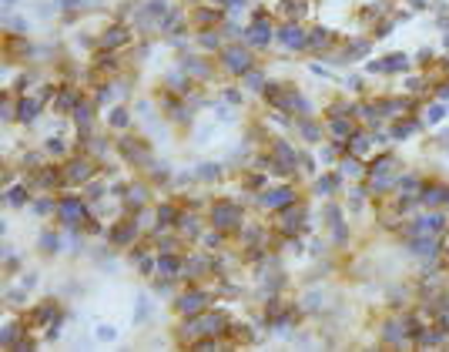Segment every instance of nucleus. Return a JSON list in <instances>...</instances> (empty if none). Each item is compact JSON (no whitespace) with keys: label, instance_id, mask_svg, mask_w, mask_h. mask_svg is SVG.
<instances>
[{"label":"nucleus","instance_id":"nucleus-1","mask_svg":"<svg viewBox=\"0 0 449 352\" xmlns=\"http://www.w3.org/2000/svg\"><path fill=\"white\" fill-rule=\"evenodd\" d=\"M222 329H224V315H218V312H198V319L188 322V325L181 329V335L198 339V335H218Z\"/></svg>","mask_w":449,"mask_h":352},{"label":"nucleus","instance_id":"nucleus-2","mask_svg":"<svg viewBox=\"0 0 449 352\" xmlns=\"http://www.w3.org/2000/svg\"><path fill=\"white\" fill-rule=\"evenodd\" d=\"M212 218H214V225H218V228H235L238 218H242V208H238V205H232V201H222V205H214Z\"/></svg>","mask_w":449,"mask_h":352},{"label":"nucleus","instance_id":"nucleus-3","mask_svg":"<svg viewBox=\"0 0 449 352\" xmlns=\"http://www.w3.org/2000/svg\"><path fill=\"white\" fill-rule=\"evenodd\" d=\"M208 305H212V295H208V292H188V295L178 302V308L184 315H198V312H204Z\"/></svg>","mask_w":449,"mask_h":352},{"label":"nucleus","instance_id":"nucleus-4","mask_svg":"<svg viewBox=\"0 0 449 352\" xmlns=\"http://www.w3.org/2000/svg\"><path fill=\"white\" fill-rule=\"evenodd\" d=\"M57 211H60V218L68 221L70 228H74V221H84V201H78V198L57 201Z\"/></svg>","mask_w":449,"mask_h":352},{"label":"nucleus","instance_id":"nucleus-5","mask_svg":"<svg viewBox=\"0 0 449 352\" xmlns=\"http://www.w3.org/2000/svg\"><path fill=\"white\" fill-rule=\"evenodd\" d=\"M224 67H228V71H235V74H245L248 67H252L245 47H228V51H224Z\"/></svg>","mask_w":449,"mask_h":352},{"label":"nucleus","instance_id":"nucleus-6","mask_svg":"<svg viewBox=\"0 0 449 352\" xmlns=\"http://www.w3.org/2000/svg\"><path fill=\"white\" fill-rule=\"evenodd\" d=\"M292 188H275V191H268V195H262V205L265 208H288V201H292Z\"/></svg>","mask_w":449,"mask_h":352},{"label":"nucleus","instance_id":"nucleus-7","mask_svg":"<svg viewBox=\"0 0 449 352\" xmlns=\"http://www.w3.org/2000/svg\"><path fill=\"white\" fill-rule=\"evenodd\" d=\"M406 67H409V57L392 54V57H382V61H372L369 71H406Z\"/></svg>","mask_w":449,"mask_h":352},{"label":"nucleus","instance_id":"nucleus-8","mask_svg":"<svg viewBox=\"0 0 449 352\" xmlns=\"http://www.w3.org/2000/svg\"><path fill=\"white\" fill-rule=\"evenodd\" d=\"M121 148H124V154H128L131 161H141V165H148V161H151V154H148V148H144L141 141H134V138H128V141H124Z\"/></svg>","mask_w":449,"mask_h":352},{"label":"nucleus","instance_id":"nucleus-9","mask_svg":"<svg viewBox=\"0 0 449 352\" xmlns=\"http://www.w3.org/2000/svg\"><path fill=\"white\" fill-rule=\"evenodd\" d=\"M64 175H68L70 185H80V181H88V178H90V165H88V161H70Z\"/></svg>","mask_w":449,"mask_h":352},{"label":"nucleus","instance_id":"nucleus-10","mask_svg":"<svg viewBox=\"0 0 449 352\" xmlns=\"http://www.w3.org/2000/svg\"><path fill=\"white\" fill-rule=\"evenodd\" d=\"M138 235V228L131 225V221H121V225H114V231H111V242L114 245H128L131 238Z\"/></svg>","mask_w":449,"mask_h":352},{"label":"nucleus","instance_id":"nucleus-11","mask_svg":"<svg viewBox=\"0 0 449 352\" xmlns=\"http://www.w3.org/2000/svg\"><path fill=\"white\" fill-rule=\"evenodd\" d=\"M37 111H40V101L24 98L20 104H17V121H34V118H37Z\"/></svg>","mask_w":449,"mask_h":352},{"label":"nucleus","instance_id":"nucleus-12","mask_svg":"<svg viewBox=\"0 0 449 352\" xmlns=\"http://www.w3.org/2000/svg\"><path fill=\"white\" fill-rule=\"evenodd\" d=\"M412 231H426V235H436V231H442V215H426L422 221H416Z\"/></svg>","mask_w":449,"mask_h":352},{"label":"nucleus","instance_id":"nucleus-13","mask_svg":"<svg viewBox=\"0 0 449 352\" xmlns=\"http://www.w3.org/2000/svg\"><path fill=\"white\" fill-rule=\"evenodd\" d=\"M278 37H282V41H285L288 47H302V44H305V34L298 31L295 24H288V27H282V31H278Z\"/></svg>","mask_w":449,"mask_h":352},{"label":"nucleus","instance_id":"nucleus-14","mask_svg":"<svg viewBox=\"0 0 449 352\" xmlns=\"http://www.w3.org/2000/svg\"><path fill=\"white\" fill-rule=\"evenodd\" d=\"M124 41H128V31H124V27H111V31L104 34L101 44H104V47H121Z\"/></svg>","mask_w":449,"mask_h":352},{"label":"nucleus","instance_id":"nucleus-15","mask_svg":"<svg viewBox=\"0 0 449 352\" xmlns=\"http://www.w3.org/2000/svg\"><path fill=\"white\" fill-rule=\"evenodd\" d=\"M268 37H272V31H268V27H265V24H262V21L255 24L252 31H248V41H252V44H265Z\"/></svg>","mask_w":449,"mask_h":352},{"label":"nucleus","instance_id":"nucleus-16","mask_svg":"<svg viewBox=\"0 0 449 352\" xmlns=\"http://www.w3.org/2000/svg\"><path fill=\"white\" fill-rule=\"evenodd\" d=\"M74 118H78L80 134H84V131H88V124H90V108H88V104H78V108H74Z\"/></svg>","mask_w":449,"mask_h":352},{"label":"nucleus","instance_id":"nucleus-17","mask_svg":"<svg viewBox=\"0 0 449 352\" xmlns=\"http://www.w3.org/2000/svg\"><path fill=\"white\" fill-rule=\"evenodd\" d=\"M282 14H288V17H302L305 4H302V0H285V4H282Z\"/></svg>","mask_w":449,"mask_h":352},{"label":"nucleus","instance_id":"nucleus-18","mask_svg":"<svg viewBox=\"0 0 449 352\" xmlns=\"http://www.w3.org/2000/svg\"><path fill=\"white\" fill-rule=\"evenodd\" d=\"M158 268H161L164 275H174V272H178V262H174V255H161V258H158Z\"/></svg>","mask_w":449,"mask_h":352},{"label":"nucleus","instance_id":"nucleus-19","mask_svg":"<svg viewBox=\"0 0 449 352\" xmlns=\"http://www.w3.org/2000/svg\"><path fill=\"white\" fill-rule=\"evenodd\" d=\"M275 158H278L282 165H288V168H292V161H295V154H292L288 144H275Z\"/></svg>","mask_w":449,"mask_h":352},{"label":"nucleus","instance_id":"nucleus-20","mask_svg":"<svg viewBox=\"0 0 449 352\" xmlns=\"http://www.w3.org/2000/svg\"><path fill=\"white\" fill-rule=\"evenodd\" d=\"M40 245H44V252H60V245H64V242L57 238L54 231H47L44 238H40Z\"/></svg>","mask_w":449,"mask_h":352},{"label":"nucleus","instance_id":"nucleus-21","mask_svg":"<svg viewBox=\"0 0 449 352\" xmlns=\"http://www.w3.org/2000/svg\"><path fill=\"white\" fill-rule=\"evenodd\" d=\"M442 198H449V191H442V188H429L426 195H422L426 205H436V201H442Z\"/></svg>","mask_w":449,"mask_h":352},{"label":"nucleus","instance_id":"nucleus-22","mask_svg":"<svg viewBox=\"0 0 449 352\" xmlns=\"http://www.w3.org/2000/svg\"><path fill=\"white\" fill-rule=\"evenodd\" d=\"M7 201H10V205H24V201H27V188H10V191H7Z\"/></svg>","mask_w":449,"mask_h":352},{"label":"nucleus","instance_id":"nucleus-23","mask_svg":"<svg viewBox=\"0 0 449 352\" xmlns=\"http://www.w3.org/2000/svg\"><path fill=\"white\" fill-rule=\"evenodd\" d=\"M108 121L114 124V128H124V124H128V111H121V108H114L111 111V118H108Z\"/></svg>","mask_w":449,"mask_h":352},{"label":"nucleus","instance_id":"nucleus-24","mask_svg":"<svg viewBox=\"0 0 449 352\" xmlns=\"http://www.w3.org/2000/svg\"><path fill=\"white\" fill-rule=\"evenodd\" d=\"M178 225H181V231H184V235H191V238L198 235V221H194V218H178Z\"/></svg>","mask_w":449,"mask_h":352},{"label":"nucleus","instance_id":"nucleus-25","mask_svg":"<svg viewBox=\"0 0 449 352\" xmlns=\"http://www.w3.org/2000/svg\"><path fill=\"white\" fill-rule=\"evenodd\" d=\"M141 201H144V188H131V191H128V205H131V208H141Z\"/></svg>","mask_w":449,"mask_h":352},{"label":"nucleus","instance_id":"nucleus-26","mask_svg":"<svg viewBox=\"0 0 449 352\" xmlns=\"http://www.w3.org/2000/svg\"><path fill=\"white\" fill-rule=\"evenodd\" d=\"M416 252H422V255H436V242L432 238H426V242H412Z\"/></svg>","mask_w":449,"mask_h":352},{"label":"nucleus","instance_id":"nucleus-27","mask_svg":"<svg viewBox=\"0 0 449 352\" xmlns=\"http://www.w3.org/2000/svg\"><path fill=\"white\" fill-rule=\"evenodd\" d=\"M57 108H64V111H68V108H78V94H74V91H64V98L57 101Z\"/></svg>","mask_w":449,"mask_h":352},{"label":"nucleus","instance_id":"nucleus-28","mask_svg":"<svg viewBox=\"0 0 449 352\" xmlns=\"http://www.w3.org/2000/svg\"><path fill=\"white\" fill-rule=\"evenodd\" d=\"M245 84H248L252 91H258L262 84H265V81H262V74H258V71H248V74H245Z\"/></svg>","mask_w":449,"mask_h":352},{"label":"nucleus","instance_id":"nucleus-29","mask_svg":"<svg viewBox=\"0 0 449 352\" xmlns=\"http://www.w3.org/2000/svg\"><path fill=\"white\" fill-rule=\"evenodd\" d=\"M50 319H54V305H40V308H37L34 322H50Z\"/></svg>","mask_w":449,"mask_h":352},{"label":"nucleus","instance_id":"nucleus-30","mask_svg":"<svg viewBox=\"0 0 449 352\" xmlns=\"http://www.w3.org/2000/svg\"><path fill=\"white\" fill-rule=\"evenodd\" d=\"M158 221H161V225H168V221H174V208H168V205H161V208H158Z\"/></svg>","mask_w":449,"mask_h":352},{"label":"nucleus","instance_id":"nucleus-31","mask_svg":"<svg viewBox=\"0 0 449 352\" xmlns=\"http://www.w3.org/2000/svg\"><path fill=\"white\" fill-rule=\"evenodd\" d=\"M198 175H202V178H218V175H222V168H218V165H202V168H198Z\"/></svg>","mask_w":449,"mask_h":352},{"label":"nucleus","instance_id":"nucleus-32","mask_svg":"<svg viewBox=\"0 0 449 352\" xmlns=\"http://www.w3.org/2000/svg\"><path fill=\"white\" fill-rule=\"evenodd\" d=\"M114 335H118V329H114V325H101V329H98V339H101V342H111Z\"/></svg>","mask_w":449,"mask_h":352},{"label":"nucleus","instance_id":"nucleus-33","mask_svg":"<svg viewBox=\"0 0 449 352\" xmlns=\"http://www.w3.org/2000/svg\"><path fill=\"white\" fill-rule=\"evenodd\" d=\"M47 151H50V154H60V151H64V141H60V138H50V141H47Z\"/></svg>","mask_w":449,"mask_h":352},{"label":"nucleus","instance_id":"nucleus-34","mask_svg":"<svg viewBox=\"0 0 449 352\" xmlns=\"http://www.w3.org/2000/svg\"><path fill=\"white\" fill-rule=\"evenodd\" d=\"M14 335H17V325H4V345H14Z\"/></svg>","mask_w":449,"mask_h":352},{"label":"nucleus","instance_id":"nucleus-35","mask_svg":"<svg viewBox=\"0 0 449 352\" xmlns=\"http://www.w3.org/2000/svg\"><path fill=\"white\" fill-rule=\"evenodd\" d=\"M312 44H315V47L328 44V34H326V31H315V34H312Z\"/></svg>","mask_w":449,"mask_h":352},{"label":"nucleus","instance_id":"nucleus-36","mask_svg":"<svg viewBox=\"0 0 449 352\" xmlns=\"http://www.w3.org/2000/svg\"><path fill=\"white\" fill-rule=\"evenodd\" d=\"M332 131L336 134H352V128H348L346 121H332Z\"/></svg>","mask_w":449,"mask_h":352},{"label":"nucleus","instance_id":"nucleus-37","mask_svg":"<svg viewBox=\"0 0 449 352\" xmlns=\"http://www.w3.org/2000/svg\"><path fill=\"white\" fill-rule=\"evenodd\" d=\"M332 188H336V178H322L318 181V191H332Z\"/></svg>","mask_w":449,"mask_h":352},{"label":"nucleus","instance_id":"nucleus-38","mask_svg":"<svg viewBox=\"0 0 449 352\" xmlns=\"http://www.w3.org/2000/svg\"><path fill=\"white\" fill-rule=\"evenodd\" d=\"M342 171H346V175H352V178H356V175H359V165H356V161H346V165H342Z\"/></svg>","mask_w":449,"mask_h":352},{"label":"nucleus","instance_id":"nucleus-39","mask_svg":"<svg viewBox=\"0 0 449 352\" xmlns=\"http://www.w3.org/2000/svg\"><path fill=\"white\" fill-rule=\"evenodd\" d=\"M426 118H429V121H432V124H436L439 118H442V108H429V111H426Z\"/></svg>","mask_w":449,"mask_h":352},{"label":"nucleus","instance_id":"nucleus-40","mask_svg":"<svg viewBox=\"0 0 449 352\" xmlns=\"http://www.w3.org/2000/svg\"><path fill=\"white\" fill-rule=\"evenodd\" d=\"M302 131H305V138H318V128H315V124H302Z\"/></svg>","mask_w":449,"mask_h":352},{"label":"nucleus","instance_id":"nucleus-41","mask_svg":"<svg viewBox=\"0 0 449 352\" xmlns=\"http://www.w3.org/2000/svg\"><path fill=\"white\" fill-rule=\"evenodd\" d=\"M138 319H148V302H144V298L138 302Z\"/></svg>","mask_w":449,"mask_h":352}]
</instances>
